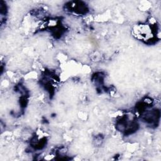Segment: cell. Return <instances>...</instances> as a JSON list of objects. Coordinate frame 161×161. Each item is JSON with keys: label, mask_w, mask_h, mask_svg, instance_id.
<instances>
[{"label": "cell", "mask_w": 161, "mask_h": 161, "mask_svg": "<svg viewBox=\"0 0 161 161\" xmlns=\"http://www.w3.org/2000/svg\"><path fill=\"white\" fill-rule=\"evenodd\" d=\"M142 119L147 123L150 125H156V122L158 121L160 117V111L157 109L148 110L142 116Z\"/></svg>", "instance_id": "obj_2"}, {"label": "cell", "mask_w": 161, "mask_h": 161, "mask_svg": "<svg viewBox=\"0 0 161 161\" xmlns=\"http://www.w3.org/2000/svg\"><path fill=\"white\" fill-rule=\"evenodd\" d=\"M68 9L75 13L79 14H84L88 11V8L85 3L82 1H73L69 2L67 4Z\"/></svg>", "instance_id": "obj_1"}]
</instances>
